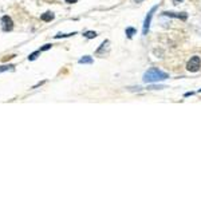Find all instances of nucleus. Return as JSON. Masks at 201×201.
<instances>
[{"label":"nucleus","instance_id":"1","mask_svg":"<svg viewBox=\"0 0 201 201\" xmlns=\"http://www.w3.org/2000/svg\"><path fill=\"white\" fill-rule=\"evenodd\" d=\"M169 78V74L162 70H160V68H149L148 71L144 74V78H142V80H144L145 83H156V82H162V80H165Z\"/></svg>","mask_w":201,"mask_h":201},{"label":"nucleus","instance_id":"2","mask_svg":"<svg viewBox=\"0 0 201 201\" xmlns=\"http://www.w3.org/2000/svg\"><path fill=\"white\" fill-rule=\"evenodd\" d=\"M186 68L191 72H197L201 68V58L197 55H193L191 59L188 60V63H186Z\"/></svg>","mask_w":201,"mask_h":201},{"label":"nucleus","instance_id":"3","mask_svg":"<svg viewBox=\"0 0 201 201\" xmlns=\"http://www.w3.org/2000/svg\"><path fill=\"white\" fill-rule=\"evenodd\" d=\"M157 10V6H154L153 8L148 12V15L145 17V21H144V28H142V35H148L149 30H150V23H152V17H153V14L156 12Z\"/></svg>","mask_w":201,"mask_h":201},{"label":"nucleus","instance_id":"4","mask_svg":"<svg viewBox=\"0 0 201 201\" xmlns=\"http://www.w3.org/2000/svg\"><path fill=\"white\" fill-rule=\"evenodd\" d=\"M0 23H2V30L4 32H10V31L14 30V21L8 15L3 16L2 20H0Z\"/></svg>","mask_w":201,"mask_h":201},{"label":"nucleus","instance_id":"5","mask_svg":"<svg viewBox=\"0 0 201 201\" xmlns=\"http://www.w3.org/2000/svg\"><path fill=\"white\" fill-rule=\"evenodd\" d=\"M162 15L168 17H176V19H181V20L188 19V14L186 12H162Z\"/></svg>","mask_w":201,"mask_h":201},{"label":"nucleus","instance_id":"6","mask_svg":"<svg viewBox=\"0 0 201 201\" xmlns=\"http://www.w3.org/2000/svg\"><path fill=\"white\" fill-rule=\"evenodd\" d=\"M40 19H42L43 21H51V20L55 19V15H54L52 12H50V11H48V12H44V14H43V15L40 16Z\"/></svg>","mask_w":201,"mask_h":201},{"label":"nucleus","instance_id":"7","mask_svg":"<svg viewBox=\"0 0 201 201\" xmlns=\"http://www.w3.org/2000/svg\"><path fill=\"white\" fill-rule=\"evenodd\" d=\"M78 63L79 64H91V63H94V60L90 55H85L83 58H80V59L78 60Z\"/></svg>","mask_w":201,"mask_h":201},{"label":"nucleus","instance_id":"8","mask_svg":"<svg viewBox=\"0 0 201 201\" xmlns=\"http://www.w3.org/2000/svg\"><path fill=\"white\" fill-rule=\"evenodd\" d=\"M125 34L127 35V38L131 39V38H133V35L137 34V30H136V28H133V27H127L125 30Z\"/></svg>","mask_w":201,"mask_h":201},{"label":"nucleus","instance_id":"9","mask_svg":"<svg viewBox=\"0 0 201 201\" xmlns=\"http://www.w3.org/2000/svg\"><path fill=\"white\" fill-rule=\"evenodd\" d=\"M76 35V32H70V34H62V32H59V34H56L54 38L55 39H60V38H70V36H74Z\"/></svg>","mask_w":201,"mask_h":201},{"label":"nucleus","instance_id":"10","mask_svg":"<svg viewBox=\"0 0 201 201\" xmlns=\"http://www.w3.org/2000/svg\"><path fill=\"white\" fill-rule=\"evenodd\" d=\"M83 36L87 39H94V38H97V32L95 31H86V32H83Z\"/></svg>","mask_w":201,"mask_h":201},{"label":"nucleus","instance_id":"11","mask_svg":"<svg viewBox=\"0 0 201 201\" xmlns=\"http://www.w3.org/2000/svg\"><path fill=\"white\" fill-rule=\"evenodd\" d=\"M15 66L14 64H3L0 66V72H4V71H8V70H14Z\"/></svg>","mask_w":201,"mask_h":201},{"label":"nucleus","instance_id":"12","mask_svg":"<svg viewBox=\"0 0 201 201\" xmlns=\"http://www.w3.org/2000/svg\"><path fill=\"white\" fill-rule=\"evenodd\" d=\"M40 52H42V51H40V50H36V51H34V52H32V54H30V55H28V60H35L36 58H38V55H40Z\"/></svg>","mask_w":201,"mask_h":201},{"label":"nucleus","instance_id":"13","mask_svg":"<svg viewBox=\"0 0 201 201\" xmlns=\"http://www.w3.org/2000/svg\"><path fill=\"white\" fill-rule=\"evenodd\" d=\"M107 46H109V40H105V42H103V43H102V44H101V47H99V48L97 50V54H101L102 51H103V50H105V48H106V47H107Z\"/></svg>","mask_w":201,"mask_h":201},{"label":"nucleus","instance_id":"14","mask_svg":"<svg viewBox=\"0 0 201 201\" xmlns=\"http://www.w3.org/2000/svg\"><path fill=\"white\" fill-rule=\"evenodd\" d=\"M51 47H52V44H44V46L42 47V48H39V50H40V51H47V50H50Z\"/></svg>","mask_w":201,"mask_h":201},{"label":"nucleus","instance_id":"15","mask_svg":"<svg viewBox=\"0 0 201 201\" xmlns=\"http://www.w3.org/2000/svg\"><path fill=\"white\" fill-rule=\"evenodd\" d=\"M66 3H68V4H74V3H76V0H66Z\"/></svg>","mask_w":201,"mask_h":201},{"label":"nucleus","instance_id":"16","mask_svg":"<svg viewBox=\"0 0 201 201\" xmlns=\"http://www.w3.org/2000/svg\"><path fill=\"white\" fill-rule=\"evenodd\" d=\"M182 2H184V0H173L174 4H180V3H182Z\"/></svg>","mask_w":201,"mask_h":201}]
</instances>
